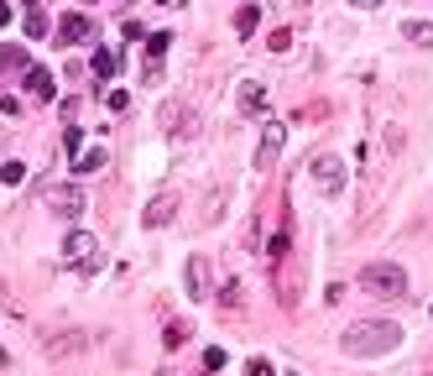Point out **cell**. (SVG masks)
<instances>
[{"mask_svg": "<svg viewBox=\"0 0 433 376\" xmlns=\"http://www.w3.org/2000/svg\"><path fill=\"white\" fill-rule=\"evenodd\" d=\"M225 188H214V194H209V204H204V225H219V220H225Z\"/></svg>", "mask_w": 433, "mask_h": 376, "instance_id": "17", "label": "cell"}, {"mask_svg": "<svg viewBox=\"0 0 433 376\" xmlns=\"http://www.w3.org/2000/svg\"><path fill=\"white\" fill-rule=\"evenodd\" d=\"M89 69H94L99 78H115V74H121V52H115V47H99L94 58H89Z\"/></svg>", "mask_w": 433, "mask_h": 376, "instance_id": "12", "label": "cell"}, {"mask_svg": "<svg viewBox=\"0 0 433 376\" xmlns=\"http://www.w3.org/2000/svg\"><path fill=\"white\" fill-rule=\"evenodd\" d=\"M104 105H110V110H126V105H130V100H126V94H121V89H104Z\"/></svg>", "mask_w": 433, "mask_h": 376, "instance_id": "27", "label": "cell"}, {"mask_svg": "<svg viewBox=\"0 0 433 376\" xmlns=\"http://www.w3.org/2000/svg\"><path fill=\"white\" fill-rule=\"evenodd\" d=\"M308 178H313V188H319L324 199H339V194H345V163H339V157H329V152L308 163Z\"/></svg>", "mask_w": 433, "mask_h": 376, "instance_id": "3", "label": "cell"}, {"mask_svg": "<svg viewBox=\"0 0 433 376\" xmlns=\"http://www.w3.org/2000/svg\"><path fill=\"white\" fill-rule=\"evenodd\" d=\"M256 110H267V89H261L256 78H245L240 84V115H256Z\"/></svg>", "mask_w": 433, "mask_h": 376, "instance_id": "9", "label": "cell"}, {"mask_svg": "<svg viewBox=\"0 0 433 376\" xmlns=\"http://www.w3.org/2000/svg\"><path fill=\"white\" fill-rule=\"evenodd\" d=\"M183 120H188V105H178V100H167L162 110H157V126H162L167 136H178V131H183Z\"/></svg>", "mask_w": 433, "mask_h": 376, "instance_id": "8", "label": "cell"}, {"mask_svg": "<svg viewBox=\"0 0 433 376\" xmlns=\"http://www.w3.org/2000/svg\"><path fill=\"white\" fill-rule=\"evenodd\" d=\"M267 257H272V262H282V257H287V235H272V246H267Z\"/></svg>", "mask_w": 433, "mask_h": 376, "instance_id": "24", "label": "cell"}, {"mask_svg": "<svg viewBox=\"0 0 433 376\" xmlns=\"http://www.w3.org/2000/svg\"><path fill=\"white\" fill-rule=\"evenodd\" d=\"M162 6H178V0H162Z\"/></svg>", "mask_w": 433, "mask_h": 376, "instance_id": "31", "label": "cell"}, {"mask_svg": "<svg viewBox=\"0 0 433 376\" xmlns=\"http://www.w3.org/2000/svg\"><path fill=\"white\" fill-rule=\"evenodd\" d=\"M0 178H6V183H21V178H26V163H0Z\"/></svg>", "mask_w": 433, "mask_h": 376, "instance_id": "22", "label": "cell"}, {"mask_svg": "<svg viewBox=\"0 0 433 376\" xmlns=\"http://www.w3.org/2000/svg\"><path fill=\"white\" fill-rule=\"evenodd\" d=\"M219 366H225V351H219V345H214V351H204V371H219Z\"/></svg>", "mask_w": 433, "mask_h": 376, "instance_id": "25", "label": "cell"}, {"mask_svg": "<svg viewBox=\"0 0 433 376\" xmlns=\"http://www.w3.org/2000/svg\"><path fill=\"white\" fill-rule=\"evenodd\" d=\"M104 163H110V152H104V146H89V152L73 163V172H99Z\"/></svg>", "mask_w": 433, "mask_h": 376, "instance_id": "15", "label": "cell"}, {"mask_svg": "<svg viewBox=\"0 0 433 376\" xmlns=\"http://www.w3.org/2000/svg\"><path fill=\"white\" fill-rule=\"evenodd\" d=\"M52 209L58 214H84V194H78V188H52Z\"/></svg>", "mask_w": 433, "mask_h": 376, "instance_id": "11", "label": "cell"}, {"mask_svg": "<svg viewBox=\"0 0 433 376\" xmlns=\"http://www.w3.org/2000/svg\"><path fill=\"white\" fill-rule=\"evenodd\" d=\"M173 214H178V188H162V194L147 204L141 220H147V225H173Z\"/></svg>", "mask_w": 433, "mask_h": 376, "instance_id": "6", "label": "cell"}, {"mask_svg": "<svg viewBox=\"0 0 433 376\" xmlns=\"http://www.w3.org/2000/svg\"><path fill=\"white\" fill-rule=\"evenodd\" d=\"M26 37H32V42H42V37H47V16H42V6H26Z\"/></svg>", "mask_w": 433, "mask_h": 376, "instance_id": "16", "label": "cell"}, {"mask_svg": "<svg viewBox=\"0 0 433 376\" xmlns=\"http://www.w3.org/2000/svg\"><path fill=\"white\" fill-rule=\"evenodd\" d=\"M402 37L417 47H433V21H402Z\"/></svg>", "mask_w": 433, "mask_h": 376, "instance_id": "14", "label": "cell"}, {"mask_svg": "<svg viewBox=\"0 0 433 376\" xmlns=\"http://www.w3.org/2000/svg\"><path fill=\"white\" fill-rule=\"evenodd\" d=\"M267 47H272V52H287V47H293V32H272Z\"/></svg>", "mask_w": 433, "mask_h": 376, "instance_id": "23", "label": "cell"}, {"mask_svg": "<svg viewBox=\"0 0 433 376\" xmlns=\"http://www.w3.org/2000/svg\"><path fill=\"white\" fill-rule=\"evenodd\" d=\"M240 303V282H225V288H219V308H235Z\"/></svg>", "mask_w": 433, "mask_h": 376, "instance_id": "21", "label": "cell"}, {"mask_svg": "<svg viewBox=\"0 0 433 376\" xmlns=\"http://www.w3.org/2000/svg\"><path fill=\"white\" fill-rule=\"evenodd\" d=\"M282 141H287V126H282V120H272V126L261 131V146H256V168H272V163H277Z\"/></svg>", "mask_w": 433, "mask_h": 376, "instance_id": "5", "label": "cell"}, {"mask_svg": "<svg viewBox=\"0 0 433 376\" xmlns=\"http://www.w3.org/2000/svg\"><path fill=\"white\" fill-rule=\"evenodd\" d=\"M26 89H32V100H52V74L47 69H26Z\"/></svg>", "mask_w": 433, "mask_h": 376, "instance_id": "13", "label": "cell"}, {"mask_svg": "<svg viewBox=\"0 0 433 376\" xmlns=\"http://www.w3.org/2000/svg\"><path fill=\"white\" fill-rule=\"evenodd\" d=\"M360 293H371V298H408V272L397 262H371V266H360Z\"/></svg>", "mask_w": 433, "mask_h": 376, "instance_id": "2", "label": "cell"}, {"mask_svg": "<svg viewBox=\"0 0 433 376\" xmlns=\"http://www.w3.org/2000/svg\"><path fill=\"white\" fill-rule=\"evenodd\" d=\"M11 21V6H6V0H0V26H6Z\"/></svg>", "mask_w": 433, "mask_h": 376, "instance_id": "30", "label": "cell"}, {"mask_svg": "<svg viewBox=\"0 0 433 376\" xmlns=\"http://www.w3.org/2000/svg\"><path fill=\"white\" fill-rule=\"evenodd\" d=\"M167 47H173V37H167V32H152V37H147V63H157Z\"/></svg>", "mask_w": 433, "mask_h": 376, "instance_id": "20", "label": "cell"}, {"mask_svg": "<svg viewBox=\"0 0 433 376\" xmlns=\"http://www.w3.org/2000/svg\"><path fill=\"white\" fill-rule=\"evenodd\" d=\"M115 6H121V0H115Z\"/></svg>", "mask_w": 433, "mask_h": 376, "instance_id": "32", "label": "cell"}, {"mask_svg": "<svg viewBox=\"0 0 433 376\" xmlns=\"http://www.w3.org/2000/svg\"><path fill=\"white\" fill-rule=\"evenodd\" d=\"M183 282H188V298H209V266L204 262H188Z\"/></svg>", "mask_w": 433, "mask_h": 376, "instance_id": "10", "label": "cell"}, {"mask_svg": "<svg viewBox=\"0 0 433 376\" xmlns=\"http://www.w3.org/2000/svg\"><path fill=\"white\" fill-rule=\"evenodd\" d=\"M16 63H21V47H6V52H0V74L16 69Z\"/></svg>", "mask_w": 433, "mask_h": 376, "instance_id": "26", "label": "cell"}, {"mask_svg": "<svg viewBox=\"0 0 433 376\" xmlns=\"http://www.w3.org/2000/svg\"><path fill=\"white\" fill-rule=\"evenodd\" d=\"M63 152H68L73 163L84 157V131H78V126H68V131H63Z\"/></svg>", "mask_w": 433, "mask_h": 376, "instance_id": "19", "label": "cell"}, {"mask_svg": "<svg viewBox=\"0 0 433 376\" xmlns=\"http://www.w3.org/2000/svg\"><path fill=\"white\" fill-rule=\"evenodd\" d=\"M256 21H261V11L256 6H240V16H235V37H251Z\"/></svg>", "mask_w": 433, "mask_h": 376, "instance_id": "18", "label": "cell"}, {"mask_svg": "<svg viewBox=\"0 0 433 376\" xmlns=\"http://www.w3.org/2000/svg\"><path fill=\"white\" fill-rule=\"evenodd\" d=\"M402 345V324H391V319H360V324H350L339 334V351L345 356H391Z\"/></svg>", "mask_w": 433, "mask_h": 376, "instance_id": "1", "label": "cell"}, {"mask_svg": "<svg viewBox=\"0 0 433 376\" xmlns=\"http://www.w3.org/2000/svg\"><path fill=\"white\" fill-rule=\"evenodd\" d=\"M245 376H272V360H251V366H245Z\"/></svg>", "mask_w": 433, "mask_h": 376, "instance_id": "28", "label": "cell"}, {"mask_svg": "<svg viewBox=\"0 0 433 376\" xmlns=\"http://www.w3.org/2000/svg\"><path fill=\"white\" fill-rule=\"evenodd\" d=\"M94 32V26H89V16H78V11H68V16L58 21V42L63 47H73V42H84V37Z\"/></svg>", "mask_w": 433, "mask_h": 376, "instance_id": "7", "label": "cell"}, {"mask_svg": "<svg viewBox=\"0 0 433 376\" xmlns=\"http://www.w3.org/2000/svg\"><path fill=\"white\" fill-rule=\"evenodd\" d=\"M350 6H355V11H376L382 0H350Z\"/></svg>", "mask_w": 433, "mask_h": 376, "instance_id": "29", "label": "cell"}, {"mask_svg": "<svg viewBox=\"0 0 433 376\" xmlns=\"http://www.w3.org/2000/svg\"><path fill=\"white\" fill-rule=\"evenodd\" d=\"M63 257H68L78 272H94V266H99V240L89 230H73L68 240H63Z\"/></svg>", "mask_w": 433, "mask_h": 376, "instance_id": "4", "label": "cell"}]
</instances>
